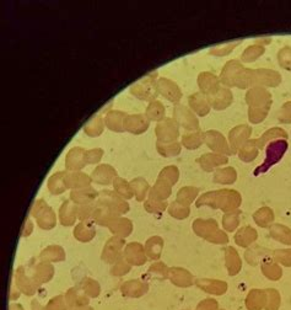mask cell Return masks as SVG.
Returning <instances> with one entry per match:
<instances>
[{
	"instance_id": "obj_1",
	"label": "cell",
	"mask_w": 291,
	"mask_h": 310,
	"mask_svg": "<svg viewBox=\"0 0 291 310\" xmlns=\"http://www.w3.org/2000/svg\"><path fill=\"white\" fill-rule=\"evenodd\" d=\"M288 144L285 140H278V142H273L271 145H269L268 150H267V158L266 161H264L263 166H259V168L256 170V175L262 174L269 168V166L274 165L283 155H284L285 150H287Z\"/></svg>"
},
{
	"instance_id": "obj_2",
	"label": "cell",
	"mask_w": 291,
	"mask_h": 310,
	"mask_svg": "<svg viewBox=\"0 0 291 310\" xmlns=\"http://www.w3.org/2000/svg\"><path fill=\"white\" fill-rule=\"evenodd\" d=\"M32 216L37 218V223L43 229H51L55 225V216L53 211L49 208L43 201H38L33 207Z\"/></svg>"
},
{
	"instance_id": "obj_3",
	"label": "cell",
	"mask_w": 291,
	"mask_h": 310,
	"mask_svg": "<svg viewBox=\"0 0 291 310\" xmlns=\"http://www.w3.org/2000/svg\"><path fill=\"white\" fill-rule=\"evenodd\" d=\"M16 285L27 296H32L36 293L37 287H38V282L34 278H28L23 272L22 267H20L16 271Z\"/></svg>"
},
{
	"instance_id": "obj_4",
	"label": "cell",
	"mask_w": 291,
	"mask_h": 310,
	"mask_svg": "<svg viewBox=\"0 0 291 310\" xmlns=\"http://www.w3.org/2000/svg\"><path fill=\"white\" fill-rule=\"evenodd\" d=\"M126 261L132 265H143L146 261L144 255V248L140 244H129L124 251Z\"/></svg>"
},
{
	"instance_id": "obj_5",
	"label": "cell",
	"mask_w": 291,
	"mask_h": 310,
	"mask_svg": "<svg viewBox=\"0 0 291 310\" xmlns=\"http://www.w3.org/2000/svg\"><path fill=\"white\" fill-rule=\"evenodd\" d=\"M124 241L121 238H112L111 240H108L107 245L103 249L102 259L106 262H115V260L117 259L118 254L121 253Z\"/></svg>"
},
{
	"instance_id": "obj_6",
	"label": "cell",
	"mask_w": 291,
	"mask_h": 310,
	"mask_svg": "<svg viewBox=\"0 0 291 310\" xmlns=\"http://www.w3.org/2000/svg\"><path fill=\"white\" fill-rule=\"evenodd\" d=\"M157 89L163 96H166L171 101H178L179 97H181L178 87L174 85V83H172L170 80H166V79H161L158 81Z\"/></svg>"
},
{
	"instance_id": "obj_7",
	"label": "cell",
	"mask_w": 291,
	"mask_h": 310,
	"mask_svg": "<svg viewBox=\"0 0 291 310\" xmlns=\"http://www.w3.org/2000/svg\"><path fill=\"white\" fill-rule=\"evenodd\" d=\"M116 176V170H113L111 166L108 165H101L94 171L92 174V179L97 182V184H101V185H107L111 184L113 179Z\"/></svg>"
},
{
	"instance_id": "obj_8",
	"label": "cell",
	"mask_w": 291,
	"mask_h": 310,
	"mask_svg": "<svg viewBox=\"0 0 291 310\" xmlns=\"http://www.w3.org/2000/svg\"><path fill=\"white\" fill-rule=\"evenodd\" d=\"M108 228H110L113 234L120 235V237H127L132 232V223L128 219L115 218L108 224Z\"/></svg>"
},
{
	"instance_id": "obj_9",
	"label": "cell",
	"mask_w": 291,
	"mask_h": 310,
	"mask_svg": "<svg viewBox=\"0 0 291 310\" xmlns=\"http://www.w3.org/2000/svg\"><path fill=\"white\" fill-rule=\"evenodd\" d=\"M147 287L139 281H129L122 286V293L127 297H140L144 293H146Z\"/></svg>"
},
{
	"instance_id": "obj_10",
	"label": "cell",
	"mask_w": 291,
	"mask_h": 310,
	"mask_svg": "<svg viewBox=\"0 0 291 310\" xmlns=\"http://www.w3.org/2000/svg\"><path fill=\"white\" fill-rule=\"evenodd\" d=\"M86 156L87 152H84V150L80 149V148H76V149L71 150L68 155V163H67L68 169L83 168V166L86 164L85 159Z\"/></svg>"
},
{
	"instance_id": "obj_11",
	"label": "cell",
	"mask_w": 291,
	"mask_h": 310,
	"mask_svg": "<svg viewBox=\"0 0 291 310\" xmlns=\"http://www.w3.org/2000/svg\"><path fill=\"white\" fill-rule=\"evenodd\" d=\"M65 301H67L68 306L70 307V308H83V307H85L86 304L89 303L86 297L81 296V294L79 293V291L74 290V288L67 293Z\"/></svg>"
},
{
	"instance_id": "obj_12",
	"label": "cell",
	"mask_w": 291,
	"mask_h": 310,
	"mask_svg": "<svg viewBox=\"0 0 291 310\" xmlns=\"http://www.w3.org/2000/svg\"><path fill=\"white\" fill-rule=\"evenodd\" d=\"M76 218V207L71 205L69 201L64 203L60 208V221L63 225H71L74 224Z\"/></svg>"
},
{
	"instance_id": "obj_13",
	"label": "cell",
	"mask_w": 291,
	"mask_h": 310,
	"mask_svg": "<svg viewBox=\"0 0 291 310\" xmlns=\"http://www.w3.org/2000/svg\"><path fill=\"white\" fill-rule=\"evenodd\" d=\"M206 143H208L209 147L218 150V152H223V150L226 153L229 152L226 144H225V139L218 133V132L213 131L208 132V133H206Z\"/></svg>"
},
{
	"instance_id": "obj_14",
	"label": "cell",
	"mask_w": 291,
	"mask_h": 310,
	"mask_svg": "<svg viewBox=\"0 0 291 310\" xmlns=\"http://www.w3.org/2000/svg\"><path fill=\"white\" fill-rule=\"evenodd\" d=\"M199 86L206 94H215V89L218 86V79L210 73H203L199 76Z\"/></svg>"
},
{
	"instance_id": "obj_15",
	"label": "cell",
	"mask_w": 291,
	"mask_h": 310,
	"mask_svg": "<svg viewBox=\"0 0 291 310\" xmlns=\"http://www.w3.org/2000/svg\"><path fill=\"white\" fill-rule=\"evenodd\" d=\"M65 182H67V187H85L89 185L90 179L86 175L81 174V172H73V174L65 175Z\"/></svg>"
},
{
	"instance_id": "obj_16",
	"label": "cell",
	"mask_w": 291,
	"mask_h": 310,
	"mask_svg": "<svg viewBox=\"0 0 291 310\" xmlns=\"http://www.w3.org/2000/svg\"><path fill=\"white\" fill-rule=\"evenodd\" d=\"M65 175L64 172H59V174L54 175L49 180L48 187L52 191V193L54 195H59V193L64 192V190L67 189V182H65Z\"/></svg>"
},
{
	"instance_id": "obj_17",
	"label": "cell",
	"mask_w": 291,
	"mask_h": 310,
	"mask_svg": "<svg viewBox=\"0 0 291 310\" xmlns=\"http://www.w3.org/2000/svg\"><path fill=\"white\" fill-rule=\"evenodd\" d=\"M74 235L78 238L80 241H89L94 238L95 235V229L92 228V225L89 222H81L80 224L76 227Z\"/></svg>"
},
{
	"instance_id": "obj_18",
	"label": "cell",
	"mask_w": 291,
	"mask_h": 310,
	"mask_svg": "<svg viewBox=\"0 0 291 310\" xmlns=\"http://www.w3.org/2000/svg\"><path fill=\"white\" fill-rule=\"evenodd\" d=\"M53 276V267L48 264H39L36 267V272H34V280L38 283L48 282Z\"/></svg>"
},
{
	"instance_id": "obj_19",
	"label": "cell",
	"mask_w": 291,
	"mask_h": 310,
	"mask_svg": "<svg viewBox=\"0 0 291 310\" xmlns=\"http://www.w3.org/2000/svg\"><path fill=\"white\" fill-rule=\"evenodd\" d=\"M176 113L177 117L179 118V122H181L186 128H197L198 127V122L194 118V116H193L189 111H187L186 108L178 107L176 110Z\"/></svg>"
},
{
	"instance_id": "obj_20",
	"label": "cell",
	"mask_w": 291,
	"mask_h": 310,
	"mask_svg": "<svg viewBox=\"0 0 291 310\" xmlns=\"http://www.w3.org/2000/svg\"><path fill=\"white\" fill-rule=\"evenodd\" d=\"M42 259H47L48 261H62L65 258L63 249L59 246H49L41 254Z\"/></svg>"
},
{
	"instance_id": "obj_21",
	"label": "cell",
	"mask_w": 291,
	"mask_h": 310,
	"mask_svg": "<svg viewBox=\"0 0 291 310\" xmlns=\"http://www.w3.org/2000/svg\"><path fill=\"white\" fill-rule=\"evenodd\" d=\"M96 197V191L94 190H83V191H74L71 192V198L76 203H86L91 202Z\"/></svg>"
},
{
	"instance_id": "obj_22",
	"label": "cell",
	"mask_w": 291,
	"mask_h": 310,
	"mask_svg": "<svg viewBox=\"0 0 291 310\" xmlns=\"http://www.w3.org/2000/svg\"><path fill=\"white\" fill-rule=\"evenodd\" d=\"M161 248H162V240L160 238H151L146 244V254L151 259H158L161 254Z\"/></svg>"
},
{
	"instance_id": "obj_23",
	"label": "cell",
	"mask_w": 291,
	"mask_h": 310,
	"mask_svg": "<svg viewBox=\"0 0 291 310\" xmlns=\"http://www.w3.org/2000/svg\"><path fill=\"white\" fill-rule=\"evenodd\" d=\"M256 238H257L256 230L251 229V228H245V229L240 230V233L237 234V237H236V240H237V244H239V245L246 246V245H248L251 241L255 240Z\"/></svg>"
},
{
	"instance_id": "obj_24",
	"label": "cell",
	"mask_w": 291,
	"mask_h": 310,
	"mask_svg": "<svg viewBox=\"0 0 291 310\" xmlns=\"http://www.w3.org/2000/svg\"><path fill=\"white\" fill-rule=\"evenodd\" d=\"M115 189L117 191V193H120L121 196H123L124 198H131L133 197L134 192L133 189L129 184H127V181L122 179H116L115 180Z\"/></svg>"
},
{
	"instance_id": "obj_25",
	"label": "cell",
	"mask_w": 291,
	"mask_h": 310,
	"mask_svg": "<svg viewBox=\"0 0 291 310\" xmlns=\"http://www.w3.org/2000/svg\"><path fill=\"white\" fill-rule=\"evenodd\" d=\"M83 292L90 297H97L100 294V286L96 281L86 278L83 282Z\"/></svg>"
},
{
	"instance_id": "obj_26",
	"label": "cell",
	"mask_w": 291,
	"mask_h": 310,
	"mask_svg": "<svg viewBox=\"0 0 291 310\" xmlns=\"http://www.w3.org/2000/svg\"><path fill=\"white\" fill-rule=\"evenodd\" d=\"M157 129H160V131L162 129V133L165 132V134H163L160 139H173V138L177 137V128L172 124V122L170 120L166 122V123L160 124V126L157 127ZM162 133H157V136Z\"/></svg>"
},
{
	"instance_id": "obj_27",
	"label": "cell",
	"mask_w": 291,
	"mask_h": 310,
	"mask_svg": "<svg viewBox=\"0 0 291 310\" xmlns=\"http://www.w3.org/2000/svg\"><path fill=\"white\" fill-rule=\"evenodd\" d=\"M132 189H133V192L137 195V198L139 201L143 200V197L145 196L147 191V184L145 180L143 179H137L132 182Z\"/></svg>"
},
{
	"instance_id": "obj_28",
	"label": "cell",
	"mask_w": 291,
	"mask_h": 310,
	"mask_svg": "<svg viewBox=\"0 0 291 310\" xmlns=\"http://www.w3.org/2000/svg\"><path fill=\"white\" fill-rule=\"evenodd\" d=\"M147 115H149V117L152 118V120H160V118H162L163 115H165V108H163V106L161 105V102L158 101L151 102V105H150L149 108H147Z\"/></svg>"
},
{
	"instance_id": "obj_29",
	"label": "cell",
	"mask_w": 291,
	"mask_h": 310,
	"mask_svg": "<svg viewBox=\"0 0 291 310\" xmlns=\"http://www.w3.org/2000/svg\"><path fill=\"white\" fill-rule=\"evenodd\" d=\"M235 179H236V174L234 169H225V170L218 171L215 176V180L220 181V184H231Z\"/></svg>"
},
{
	"instance_id": "obj_30",
	"label": "cell",
	"mask_w": 291,
	"mask_h": 310,
	"mask_svg": "<svg viewBox=\"0 0 291 310\" xmlns=\"http://www.w3.org/2000/svg\"><path fill=\"white\" fill-rule=\"evenodd\" d=\"M189 102H190V106H192V107L194 108V110L197 111V112H199L200 116H205L206 113H208L205 110H203V108H202V106H203V107H205V108H209V107H208V105H206L205 100L203 99V97L200 96V95H194V96L190 97Z\"/></svg>"
},
{
	"instance_id": "obj_31",
	"label": "cell",
	"mask_w": 291,
	"mask_h": 310,
	"mask_svg": "<svg viewBox=\"0 0 291 310\" xmlns=\"http://www.w3.org/2000/svg\"><path fill=\"white\" fill-rule=\"evenodd\" d=\"M47 310H67V301L65 297H55V298L51 299V302L47 306Z\"/></svg>"
},
{
	"instance_id": "obj_32",
	"label": "cell",
	"mask_w": 291,
	"mask_h": 310,
	"mask_svg": "<svg viewBox=\"0 0 291 310\" xmlns=\"http://www.w3.org/2000/svg\"><path fill=\"white\" fill-rule=\"evenodd\" d=\"M214 95V106L215 107H218V103L219 102H224L225 107H226L227 105H229V102L231 101V95H230V91H227V90H220L219 92H215Z\"/></svg>"
},
{
	"instance_id": "obj_33",
	"label": "cell",
	"mask_w": 291,
	"mask_h": 310,
	"mask_svg": "<svg viewBox=\"0 0 291 310\" xmlns=\"http://www.w3.org/2000/svg\"><path fill=\"white\" fill-rule=\"evenodd\" d=\"M257 214H259V216H262L261 218H256L257 223L259 225H262V227H266V225L268 224L269 222L273 221V213H272V212L269 211L268 208L261 209V211H258Z\"/></svg>"
},
{
	"instance_id": "obj_34",
	"label": "cell",
	"mask_w": 291,
	"mask_h": 310,
	"mask_svg": "<svg viewBox=\"0 0 291 310\" xmlns=\"http://www.w3.org/2000/svg\"><path fill=\"white\" fill-rule=\"evenodd\" d=\"M129 270H131V266L127 264V261H124V259L118 260V261L116 262L115 267L112 269V274L116 276H122V275L128 274Z\"/></svg>"
},
{
	"instance_id": "obj_35",
	"label": "cell",
	"mask_w": 291,
	"mask_h": 310,
	"mask_svg": "<svg viewBox=\"0 0 291 310\" xmlns=\"http://www.w3.org/2000/svg\"><path fill=\"white\" fill-rule=\"evenodd\" d=\"M200 142H202V138H200L199 134H197V133L190 134V136H186L183 139V144L186 145L187 148L199 147Z\"/></svg>"
},
{
	"instance_id": "obj_36",
	"label": "cell",
	"mask_w": 291,
	"mask_h": 310,
	"mask_svg": "<svg viewBox=\"0 0 291 310\" xmlns=\"http://www.w3.org/2000/svg\"><path fill=\"white\" fill-rule=\"evenodd\" d=\"M279 62H280V65H283V67L291 65V49L285 48V49H283V51H280Z\"/></svg>"
},
{
	"instance_id": "obj_37",
	"label": "cell",
	"mask_w": 291,
	"mask_h": 310,
	"mask_svg": "<svg viewBox=\"0 0 291 310\" xmlns=\"http://www.w3.org/2000/svg\"><path fill=\"white\" fill-rule=\"evenodd\" d=\"M32 310H47V309L43 308V307H42L41 304L38 303V302L33 301L32 302Z\"/></svg>"
},
{
	"instance_id": "obj_38",
	"label": "cell",
	"mask_w": 291,
	"mask_h": 310,
	"mask_svg": "<svg viewBox=\"0 0 291 310\" xmlns=\"http://www.w3.org/2000/svg\"><path fill=\"white\" fill-rule=\"evenodd\" d=\"M10 310H23V308L21 306H18V304H14V306L10 307Z\"/></svg>"
},
{
	"instance_id": "obj_39",
	"label": "cell",
	"mask_w": 291,
	"mask_h": 310,
	"mask_svg": "<svg viewBox=\"0 0 291 310\" xmlns=\"http://www.w3.org/2000/svg\"><path fill=\"white\" fill-rule=\"evenodd\" d=\"M75 310H92V309H90V308H85V307H83V308H76Z\"/></svg>"
}]
</instances>
